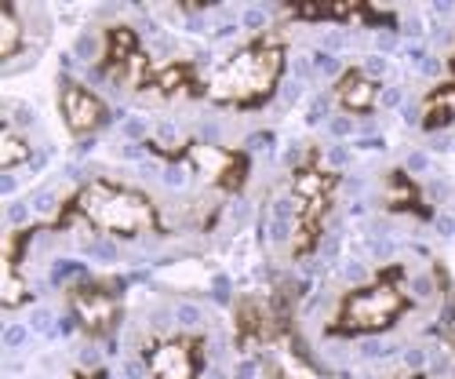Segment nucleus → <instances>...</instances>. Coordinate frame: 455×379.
Returning <instances> with one entry per match:
<instances>
[{
    "label": "nucleus",
    "instance_id": "nucleus-1",
    "mask_svg": "<svg viewBox=\"0 0 455 379\" xmlns=\"http://www.w3.org/2000/svg\"><path fill=\"white\" fill-rule=\"evenodd\" d=\"M284 52L270 41H259L241 48L237 55L226 59L208 81V95L226 106H251L262 102L281 81Z\"/></svg>",
    "mask_w": 455,
    "mask_h": 379
},
{
    "label": "nucleus",
    "instance_id": "nucleus-2",
    "mask_svg": "<svg viewBox=\"0 0 455 379\" xmlns=\"http://www.w3.org/2000/svg\"><path fill=\"white\" fill-rule=\"evenodd\" d=\"M73 205H77V212L95 226V230L117 234V238H135V234H146V230L157 226L149 198L135 194V190H128V186L102 182V179L88 182Z\"/></svg>",
    "mask_w": 455,
    "mask_h": 379
},
{
    "label": "nucleus",
    "instance_id": "nucleus-3",
    "mask_svg": "<svg viewBox=\"0 0 455 379\" xmlns=\"http://www.w3.org/2000/svg\"><path fill=\"white\" fill-rule=\"evenodd\" d=\"M404 307H408V295L394 281H375L343 299L339 318H335V332H347V335L383 332L404 314Z\"/></svg>",
    "mask_w": 455,
    "mask_h": 379
},
{
    "label": "nucleus",
    "instance_id": "nucleus-4",
    "mask_svg": "<svg viewBox=\"0 0 455 379\" xmlns=\"http://www.w3.org/2000/svg\"><path fill=\"white\" fill-rule=\"evenodd\" d=\"M69 307L77 314V321L92 332V335H102L113 328L121 314V295L113 292L109 285H99V281H88V285H73L69 288Z\"/></svg>",
    "mask_w": 455,
    "mask_h": 379
},
{
    "label": "nucleus",
    "instance_id": "nucleus-5",
    "mask_svg": "<svg viewBox=\"0 0 455 379\" xmlns=\"http://www.w3.org/2000/svg\"><path fill=\"white\" fill-rule=\"evenodd\" d=\"M189 165H194L208 182H219L226 190H237L244 182V157L230 154L222 146H208V142H194L189 146Z\"/></svg>",
    "mask_w": 455,
    "mask_h": 379
},
{
    "label": "nucleus",
    "instance_id": "nucleus-6",
    "mask_svg": "<svg viewBox=\"0 0 455 379\" xmlns=\"http://www.w3.org/2000/svg\"><path fill=\"white\" fill-rule=\"evenodd\" d=\"M59 106H62V121L73 135H88L106 125V102L84 85H66L59 95Z\"/></svg>",
    "mask_w": 455,
    "mask_h": 379
},
{
    "label": "nucleus",
    "instance_id": "nucleus-7",
    "mask_svg": "<svg viewBox=\"0 0 455 379\" xmlns=\"http://www.w3.org/2000/svg\"><path fill=\"white\" fill-rule=\"evenodd\" d=\"M197 339H168V343L149 351V372H154V379H197Z\"/></svg>",
    "mask_w": 455,
    "mask_h": 379
},
{
    "label": "nucleus",
    "instance_id": "nucleus-8",
    "mask_svg": "<svg viewBox=\"0 0 455 379\" xmlns=\"http://www.w3.org/2000/svg\"><path fill=\"white\" fill-rule=\"evenodd\" d=\"M335 92H339V102H343V109H350V113H368L379 102V85L371 77H364L361 69H350L347 77L339 81Z\"/></svg>",
    "mask_w": 455,
    "mask_h": 379
},
{
    "label": "nucleus",
    "instance_id": "nucleus-9",
    "mask_svg": "<svg viewBox=\"0 0 455 379\" xmlns=\"http://www.w3.org/2000/svg\"><path fill=\"white\" fill-rule=\"evenodd\" d=\"M274 375L277 379H321L307 361L299 358V351H291L288 343L274 347Z\"/></svg>",
    "mask_w": 455,
    "mask_h": 379
},
{
    "label": "nucleus",
    "instance_id": "nucleus-10",
    "mask_svg": "<svg viewBox=\"0 0 455 379\" xmlns=\"http://www.w3.org/2000/svg\"><path fill=\"white\" fill-rule=\"evenodd\" d=\"M29 154H33L29 142H26L12 125H4V132H0V168L12 172V168H19V165H26Z\"/></svg>",
    "mask_w": 455,
    "mask_h": 379
},
{
    "label": "nucleus",
    "instance_id": "nucleus-11",
    "mask_svg": "<svg viewBox=\"0 0 455 379\" xmlns=\"http://www.w3.org/2000/svg\"><path fill=\"white\" fill-rule=\"evenodd\" d=\"M455 121V92H437L427 102V128H448Z\"/></svg>",
    "mask_w": 455,
    "mask_h": 379
},
{
    "label": "nucleus",
    "instance_id": "nucleus-12",
    "mask_svg": "<svg viewBox=\"0 0 455 379\" xmlns=\"http://www.w3.org/2000/svg\"><path fill=\"white\" fill-rule=\"evenodd\" d=\"M19 48H22V22L12 8H4V15H0V59H12Z\"/></svg>",
    "mask_w": 455,
    "mask_h": 379
},
{
    "label": "nucleus",
    "instance_id": "nucleus-13",
    "mask_svg": "<svg viewBox=\"0 0 455 379\" xmlns=\"http://www.w3.org/2000/svg\"><path fill=\"white\" fill-rule=\"evenodd\" d=\"M29 299V285L22 281L19 270H4V295H0V302H4V310H15L19 302Z\"/></svg>",
    "mask_w": 455,
    "mask_h": 379
},
{
    "label": "nucleus",
    "instance_id": "nucleus-14",
    "mask_svg": "<svg viewBox=\"0 0 455 379\" xmlns=\"http://www.w3.org/2000/svg\"><path fill=\"white\" fill-rule=\"evenodd\" d=\"M186 77H189L186 66H168V69H161L157 77H154V85H157L161 92H179V88L186 85Z\"/></svg>",
    "mask_w": 455,
    "mask_h": 379
},
{
    "label": "nucleus",
    "instance_id": "nucleus-15",
    "mask_svg": "<svg viewBox=\"0 0 455 379\" xmlns=\"http://www.w3.org/2000/svg\"><path fill=\"white\" fill-rule=\"evenodd\" d=\"M448 332L455 335V299H451V307H448Z\"/></svg>",
    "mask_w": 455,
    "mask_h": 379
}]
</instances>
